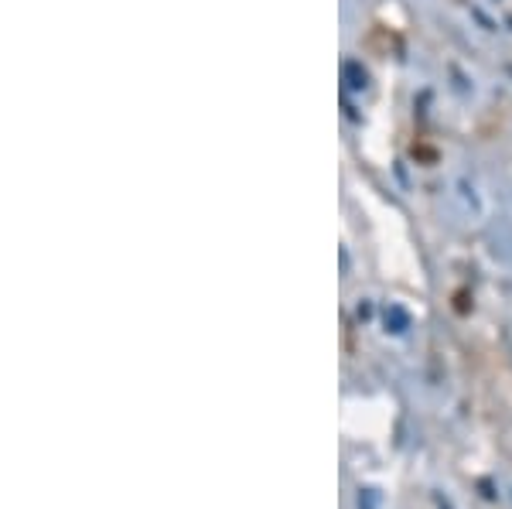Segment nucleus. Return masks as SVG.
Instances as JSON below:
<instances>
[]
</instances>
